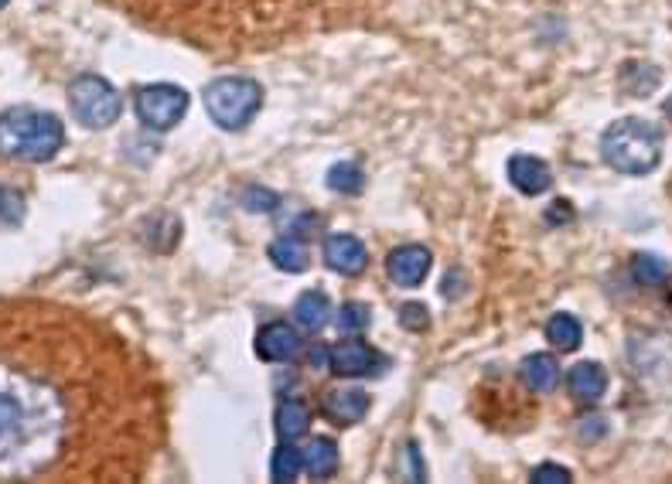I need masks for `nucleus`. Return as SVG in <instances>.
<instances>
[{
	"label": "nucleus",
	"instance_id": "ddd939ff",
	"mask_svg": "<svg viewBox=\"0 0 672 484\" xmlns=\"http://www.w3.org/2000/svg\"><path fill=\"white\" fill-rule=\"evenodd\" d=\"M570 396L580 399V403H597V399L608 392V372L597 362H577L567 375Z\"/></svg>",
	"mask_w": 672,
	"mask_h": 484
},
{
	"label": "nucleus",
	"instance_id": "a878e982",
	"mask_svg": "<svg viewBox=\"0 0 672 484\" xmlns=\"http://www.w3.org/2000/svg\"><path fill=\"white\" fill-rule=\"evenodd\" d=\"M21 215H24V202H21L18 191L0 188V225H14V222H21Z\"/></svg>",
	"mask_w": 672,
	"mask_h": 484
},
{
	"label": "nucleus",
	"instance_id": "4be33fe9",
	"mask_svg": "<svg viewBox=\"0 0 672 484\" xmlns=\"http://www.w3.org/2000/svg\"><path fill=\"white\" fill-rule=\"evenodd\" d=\"M325 181H328V188H331V191H338V195H359L362 185H365L362 171L355 168V164H348V161L331 164Z\"/></svg>",
	"mask_w": 672,
	"mask_h": 484
},
{
	"label": "nucleus",
	"instance_id": "9b49d317",
	"mask_svg": "<svg viewBox=\"0 0 672 484\" xmlns=\"http://www.w3.org/2000/svg\"><path fill=\"white\" fill-rule=\"evenodd\" d=\"M297 352H301V335L284 321H273L256 335V355L263 362H294Z\"/></svg>",
	"mask_w": 672,
	"mask_h": 484
},
{
	"label": "nucleus",
	"instance_id": "a211bd4d",
	"mask_svg": "<svg viewBox=\"0 0 672 484\" xmlns=\"http://www.w3.org/2000/svg\"><path fill=\"white\" fill-rule=\"evenodd\" d=\"M304 471H308L311 478H331V474L338 471L335 440H328V437L308 440V450H304Z\"/></svg>",
	"mask_w": 672,
	"mask_h": 484
},
{
	"label": "nucleus",
	"instance_id": "393cba45",
	"mask_svg": "<svg viewBox=\"0 0 672 484\" xmlns=\"http://www.w3.org/2000/svg\"><path fill=\"white\" fill-rule=\"evenodd\" d=\"M400 324L406 331H427L430 328V311L423 304H417V300H406V304L400 307Z\"/></svg>",
	"mask_w": 672,
	"mask_h": 484
},
{
	"label": "nucleus",
	"instance_id": "5701e85b",
	"mask_svg": "<svg viewBox=\"0 0 672 484\" xmlns=\"http://www.w3.org/2000/svg\"><path fill=\"white\" fill-rule=\"evenodd\" d=\"M632 270H635V277L642 283H649V287H662V283L669 280V263L659 260L655 253H638L632 260Z\"/></svg>",
	"mask_w": 672,
	"mask_h": 484
},
{
	"label": "nucleus",
	"instance_id": "b1692460",
	"mask_svg": "<svg viewBox=\"0 0 672 484\" xmlns=\"http://www.w3.org/2000/svg\"><path fill=\"white\" fill-rule=\"evenodd\" d=\"M372 321V311L359 300H348L342 304V311H338V331H345V335H359V331L369 328Z\"/></svg>",
	"mask_w": 672,
	"mask_h": 484
},
{
	"label": "nucleus",
	"instance_id": "6ab92c4d",
	"mask_svg": "<svg viewBox=\"0 0 672 484\" xmlns=\"http://www.w3.org/2000/svg\"><path fill=\"white\" fill-rule=\"evenodd\" d=\"M546 341H550L557 352H577L580 341H584V328L574 314H553L546 321Z\"/></svg>",
	"mask_w": 672,
	"mask_h": 484
},
{
	"label": "nucleus",
	"instance_id": "423d86ee",
	"mask_svg": "<svg viewBox=\"0 0 672 484\" xmlns=\"http://www.w3.org/2000/svg\"><path fill=\"white\" fill-rule=\"evenodd\" d=\"M69 106L86 130H106L120 120L123 96L116 93L103 75H79L69 86Z\"/></svg>",
	"mask_w": 672,
	"mask_h": 484
},
{
	"label": "nucleus",
	"instance_id": "f03ea898",
	"mask_svg": "<svg viewBox=\"0 0 672 484\" xmlns=\"http://www.w3.org/2000/svg\"><path fill=\"white\" fill-rule=\"evenodd\" d=\"M116 7L195 48L243 52L325 31L352 11L355 0H116Z\"/></svg>",
	"mask_w": 672,
	"mask_h": 484
},
{
	"label": "nucleus",
	"instance_id": "6e6552de",
	"mask_svg": "<svg viewBox=\"0 0 672 484\" xmlns=\"http://www.w3.org/2000/svg\"><path fill=\"white\" fill-rule=\"evenodd\" d=\"M321 253H325L328 270L342 273V277H359V273H365V266H369L365 242L352 236V232H331L325 246H321Z\"/></svg>",
	"mask_w": 672,
	"mask_h": 484
},
{
	"label": "nucleus",
	"instance_id": "f3484780",
	"mask_svg": "<svg viewBox=\"0 0 672 484\" xmlns=\"http://www.w3.org/2000/svg\"><path fill=\"white\" fill-rule=\"evenodd\" d=\"M277 433L280 440H301L308 437L311 430V410L304 399H284V403L277 406Z\"/></svg>",
	"mask_w": 672,
	"mask_h": 484
},
{
	"label": "nucleus",
	"instance_id": "0eeeda50",
	"mask_svg": "<svg viewBox=\"0 0 672 484\" xmlns=\"http://www.w3.org/2000/svg\"><path fill=\"white\" fill-rule=\"evenodd\" d=\"M188 93L181 86H171V82H154V86H140L134 96V110L140 116L144 127H151L157 133L174 130L188 113Z\"/></svg>",
	"mask_w": 672,
	"mask_h": 484
},
{
	"label": "nucleus",
	"instance_id": "9d476101",
	"mask_svg": "<svg viewBox=\"0 0 672 484\" xmlns=\"http://www.w3.org/2000/svg\"><path fill=\"white\" fill-rule=\"evenodd\" d=\"M328 369L338 375V379H362V375H372L379 369V352L365 341H342L338 348H331V362Z\"/></svg>",
	"mask_w": 672,
	"mask_h": 484
},
{
	"label": "nucleus",
	"instance_id": "bb28decb",
	"mask_svg": "<svg viewBox=\"0 0 672 484\" xmlns=\"http://www.w3.org/2000/svg\"><path fill=\"white\" fill-rule=\"evenodd\" d=\"M243 205L250 208V212H270V208H277V195L267 188H250L243 195Z\"/></svg>",
	"mask_w": 672,
	"mask_h": 484
},
{
	"label": "nucleus",
	"instance_id": "cd10ccee",
	"mask_svg": "<svg viewBox=\"0 0 672 484\" xmlns=\"http://www.w3.org/2000/svg\"><path fill=\"white\" fill-rule=\"evenodd\" d=\"M533 484H570V471L560 464H543L533 471Z\"/></svg>",
	"mask_w": 672,
	"mask_h": 484
},
{
	"label": "nucleus",
	"instance_id": "1a4fd4ad",
	"mask_svg": "<svg viewBox=\"0 0 672 484\" xmlns=\"http://www.w3.org/2000/svg\"><path fill=\"white\" fill-rule=\"evenodd\" d=\"M430 266H434V256L427 246H400L396 253H389L386 273L396 287H420L427 280Z\"/></svg>",
	"mask_w": 672,
	"mask_h": 484
},
{
	"label": "nucleus",
	"instance_id": "7c9ffc66",
	"mask_svg": "<svg viewBox=\"0 0 672 484\" xmlns=\"http://www.w3.org/2000/svg\"><path fill=\"white\" fill-rule=\"evenodd\" d=\"M4 4H7V0H0V7H4Z\"/></svg>",
	"mask_w": 672,
	"mask_h": 484
},
{
	"label": "nucleus",
	"instance_id": "dca6fc26",
	"mask_svg": "<svg viewBox=\"0 0 672 484\" xmlns=\"http://www.w3.org/2000/svg\"><path fill=\"white\" fill-rule=\"evenodd\" d=\"M270 263L284 273H304L311 266V249L297 236H280L270 242Z\"/></svg>",
	"mask_w": 672,
	"mask_h": 484
},
{
	"label": "nucleus",
	"instance_id": "2eb2a0df",
	"mask_svg": "<svg viewBox=\"0 0 672 484\" xmlns=\"http://www.w3.org/2000/svg\"><path fill=\"white\" fill-rule=\"evenodd\" d=\"M519 379H522V386H529L533 392H550V389H557V382H560V365H557V358H550V355H543V352L522 358V365H519Z\"/></svg>",
	"mask_w": 672,
	"mask_h": 484
},
{
	"label": "nucleus",
	"instance_id": "7ed1b4c3",
	"mask_svg": "<svg viewBox=\"0 0 672 484\" xmlns=\"http://www.w3.org/2000/svg\"><path fill=\"white\" fill-rule=\"evenodd\" d=\"M65 144V127L45 110H7L0 113V157L7 161H52Z\"/></svg>",
	"mask_w": 672,
	"mask_h": 484
},
{
	"label": "nucleus",
	"instance_id": "412c9836",
	"mask_svg": "<svg viewBox=\"0 0 672 484\" xmlns=\"http://www.w3.org/2000/svg\"><path fill=\"white\" fill-rule=\"evenodd\" d=\"M270 467H273V481H297L304 474V454L297 450L290 440H284L277 450H273V461H270Z\"/></svg>",
	"mask_w": 672,
	"mask_h": 484
},
{
	"label": "nucleus",
	"instance_id": "f8f14e48",
	"mask_svg": "<svg viewBox=\"0 0 672 484\" xmlns=\"http://www.w3.org/2000/svg\"><path fill=\"white\" fill-rule=\"evenodd\" d=\"M509 181L512 188L522 195H543L553 185V174L546 168V161H539L533 154H512L509 157Z\"/></svg>",
	"mask_w": 672,
	"mask_h": 484
},
{
	"label": "nucleus",
	"instance_id": "4468645a",
	"mask_svg": "<svg viewBox=\"0 0 672 484\" xmlns=\"http://www.w3.org/2000/svg\"><path fill=\"white\" fill-rule=\"evenodd\" d=\"M369 406H372V399L359 389H338V392H328L325 396V413L331 423H338V427L359 423L362 416L369 413Z\"/></svg>",
	"mask_w": 672,
	"mask_h": 484
},
{
	"label": "nucleus",
	"instance_id": "f257e3e1",
	"mask_svg": "<svg viewBox=\"0 0 672 484\" xmlns=\"http://www.w3.org/2000/svg\"><path fill=\"white\" fill-rule=\"evenodd\" d=\"M161 444L147 358L99 317L0 300V484L140 481Z\"/></svg>",
	"mask_w": 672,
	"mask_h": 484
},
{
	"label": "nucleus",
	"instance_id": "aec40b11",
	"mask_svg": "<svg viewBox=\"0 0 672 484\" xmlns=\"http://www.w3.org/2000/svg\"><path fill=\"white\" fill-rule=\"evenodd\" d=\"M328 314H331V304H328V297L321 294V290H308V294H301V297H297V304H294L297 324H301V328H308V331L325 328Z\"/></svg>",
	"mask_w": 672,
	"mask_h": 484
},
{
	"label": "nucleus",
	"instance_id": "39448f33",
	"mask_svg": "<svg viewBox=\"0 0 672 484\" xmlns=\"http://www.w3.org/2000/svg\"><path fill=\"white\" fill-rule=\"evenodd\" d=\"M205 113L215 127L222 130H243L253 123V116L260 113L263 106V89L260 82L243 79V75H226V79H215L205 86Z\"/></svg>",
	"mask_w": 672,
	"mask_h": 484
},
{
	"label": "nucleus",
	"instance_id": "c85d7f7f",
	"mask_svg": "<svg viewBox=\"0 0 672 484\" xmlns=\"http://www.w3.org/2000/svg\"><path fill=\"white\" fill-rule=\"evenodd\" d=\"M325 355H328V348H321V345L314 348V352H311V365H314V369H321V365H325Z\"/></svg>",
	"mask_w": 672,
	"mask_h": 484
},
{
	"label": "nucleus",
	"instance_id": "20e7f679",
	"mask_svg": "<svg viewBox=\"0 0 672 484\" xmlns=\"http://www.w3.org/2000/svg\"><path fill=\"white\" fill-rule=\"evenodd\" d=\"M601 157L621 174H649L662 161V133L649 120L625 116L604 130Z\"/></svg>",
	"mask_w": 672,
	"mask_h": 484
},
{
	"label": "nucleus",
	"instance_id": "c756f323",
	"mask_svg": "<svg viewBox=\"0 0 672 484\" xmlns=\"http://www.w3.org/2000/svg\"><path fill=\"white\" fill-rule=\"evenodd\" d=\"M662 110H666V116H669V120H672V96L666 99V106H662Z\"/></svg>",
	"mask_w": 672,
	"mask_h": 484
}]
</instances>
